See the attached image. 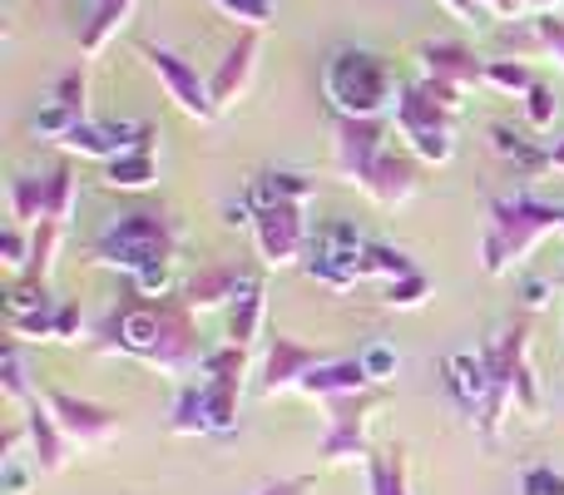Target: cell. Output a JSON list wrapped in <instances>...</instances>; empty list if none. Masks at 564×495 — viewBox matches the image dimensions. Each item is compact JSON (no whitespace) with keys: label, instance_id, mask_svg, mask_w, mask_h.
Returning a JSON list of instances; mask_svg holds the SVG:
<instances>
[{"label":"cell","instance_id":"cell-47","mask_svg":"<svg viewBox=\"0 0 564 495\" xmlns=\"http://www.w3.org/2000/svg\"><path fill=\"white\" fill-rule=\"evenodd\" d=\"M545 282H525V302H530V308H545Z\"/></svg>","mask_w":564,"mask_h":495},{"label":"cell","instance_id":"cell-1","mask_svg":"<svg viewBox=\"0 0 564 495\" xmlns=\"http://www.w3.org/2000/svg\"><path fill=\"white\" fill-rule=\"evenodd\" d=\"M105 357H134L169 377H184L188 367H204L198 357V322L184 298H144L124 312H109L99 337L89 342Z\"/></svg>","mask_w":564,"mask_h":495},{"label":"cell","instance_id":"cell-2","mask_svg":"<svg viewBox=\"0 0 564 495\" xmlns=\"http://www.w3.org/2000/svg\"><path fill=\"white\" fill-rule=\"evenodd\" d=\"M480 362H486V407H480V437L500 441L510 407L540 417V391H535V372H530V327L510 322L496 337L480 342Z\"/></svg>","mask_w":564,"mask_h":495},{"label":"cell","instance_id":"cell-22","mask_svg":"<svg viewBox=\"0 0 564 495\" xmlns=\"http://www.w3.org/2000/svg\"><path fill=\"white\" fill-rule=\"evenodd\" d=\"M139 0H95V15H89V25L79 30V55L95 60L99 50L109 45V40L119 35V30L129 25V15H134Z\"/></svg>","mask_w":564,"mask_h":495},{"label":"cell","instance_id":"cell-32","mask_svg":"<svg viewBox=\"0 0 564 495\" xmlns=\"http://www.w3.org/2000/svg\"><path fill=\"white\" fill-rule=\"evenodd\" d=\"M406 272H416V262H411L401 248H387V244H367V248H361V278L397 282V278H406Z\"/></svg>","mask_w":564,"mask_h":495},{"label":"cell","instance_id":"cell-30","mask_svg":"<svg viewBox=\"0 0 564 495\" xmlns=\"http://www.w3.org/2000/svg\"><path fill=\"white\" fill-rule=\"evenodd\" d=\"M10 218L20 228H35L45 218V179H35V174L10 179Z\"/></svg>","mask_w":564,"mask_h":495},{"label":"cell","instance_id":"cell-26","mask_svg":"<svg viewBox=\"0 0 564 495\" xmlns=\"http://www.w3.org/2000/svg\"><path fill=\"white\" fill-rule=\"evenodd\" d=\"M367 491L371 495H411L406 486V451L391 441L381 456H367Z\"/></svg>","mask_w":564,"mask_h":495},{"label":"cell","instance_id":"cell-38","mask_svg":"<svg viewBox=\"0 0 564 495\" xmlns=\"http://www.w3.org/2000/svg\"><path fill=\"white\" fill-rule=\"evenodd\" d=\"M0 258H6L10 272H25L30 268V238H25V228H20V224H10L6 234H0Z\"/></svg>","mask_w":564,"mask_h":495},{"label":"cell","instance_id":"cell-29","mask_svg":"<svg viewBox=\"0 0 564 495\" xmlns=\"http://www.w3.org/2000/svg\"><path fill=\"white\" fill-rule=\"evenodd\" d=\"M490 144H496L500 159H510V164H520L530 174V169H550V149H535L520 129L510 125H490Z\"/></svg>","mask_w":564,"mask_h":495},{"label":"cell","instance_id":"cell-45","mask_svg":"<svg viewBox=\"0 0 564 495\" xmlns=\"http://www.w3.org/2000/svg\"><path fill=\"white\" fill-rule=\"evenodd\" d=\"M441 6H446L456 20H486V10H480V0H441Z\"/></svg>","mask_w":564,"mask_h":495},{"label":"cell","instance_id":"cell-8","mask_svg":"<svg viewBox=\"0 0 564 495\" xmlns=\"http://www.w3.org/2000/svg\"><path fill=\"white\" fill-rule=\"evenodd\" d=\"M381 154H387V125H381V119L337 115V125H332V164H337V174L347 179V184H357L361 194H367Z\"/></svg>","mask_w":564,"mask_h":495},{"label":"cell","instance_id":"cell-44","mask_svg":"<svg viewBox=\"0 0 564 495\" xmlns=\"http://www.w3.org/2000/svg\"><path fill=\"white\" fill-rule=\"evenodd\" d=\"M480 10L496 20H510V15H525V0H480Z\"/></svg>","mask_w":564,"mask_h":495},{"label":"cell","instance_id":"cell-27","mask_svg":"<svg viewBox=\"0 0 564 495\" xmlns=\"http://www.w3.org/2000/svg\"><path fill=\"white\" fill-rule=\"evenodd\" d=\"M169 431H174V437H204V431H214V421H208L204 381H184V387H178L174 421H169Z\"/></svg>","mask_w":564,"mask_h":495},{"label":"cell","instance_id":"cell-4","mask_svg":"<svg viewBox=\"0 0 564 495\" xmlns=\"http://www.w3.org/2000/svg\"><path fill=\"white\" fill-rule=\"evenodd\" d=\"M178 244H184V224L174 214H164V208H129V214L109 218L105 234L95 238V258L139 278L149 268L174 262Z\"/></svg>","mask_w":564,"mask_h":495},{"label":"cell","instance_id":"cell-48","mask_svg":"<svg viewBox=\"0 0 564 495\" xmlns=\"http://www.w3.org/2000/svg\"><path fill=\"white\" fill-rule=\"evenodd\" d=\"M550 169H560V174H564V139H560L555 149H550Z\"/></svg>","mask_w":564,"mask_h":495},{"label":"cell","instance_id":"cell-5","mask_svg":"<svg viewBox=\"0 0 564 495\" xmlns=\"http://www.w3.org/2000/svg\"><path fill=\"white\" fill-rule=\"evenodd\" d=\"M550 234H564V208L540 204L535 194L490 198V228H486V244H480V268L490 278H500L510 262H520Z\"/></svg>","mask_w":564,"mask_h":495},{"label":"cell","instance_id":"cell-28","mask_svg":"<svg viewBox=\"0 0 564 495\" xmlns=\"http://www.w3.org/2000/svg\"><path fill=\"white\" fill-rule=\"evenodd\" d=\"M75 198H79V179L69 164L50 169L45 174V218L40 224H69L75 218Z\"/></svg>","mask_w":564,"mask_h":495},{"label":"cell","instance_id":"cell-34","mask_svg":"<svg viewBox=\"0 0 564 495\" xmlns=\"http://www.w3.org/2000/svg\"><path fill=\"white\" fill-rule=\"evenodd\" d=\"M426 298H431V278L421 268L406 272V278H397V282H387V292H381L387 308H421Z\"/></svg>","mask_w":564,"mask_h":495},{"label":"cell","instance_id":"cell-12","mask_svg":"<svg viewBox=\"0 0 564 495\" xmlns=\"http://www.w3.org/2000/svg\"><path fill=\"white\" fill-rule=\"evenodd\" d=\"M204 397H208V421L214 431H234L238 427V397H243V372H248V357L243 347H218L204 357Z\"/></svg>","mask_w":564,"mask_h":495},{"label":"cell","instance_id":"cell-19","mask_svg":"<svg viewBox=\"0 0 564 495\" xmlns=\"http://www.w3.org/2000/svg\"><path fill=\"white\" fill-rule=\"evenodd\" d=\"M371 387V372L361 357H327L322 367H312L302 377V397L312 401H332V397H351V391H367Z\"/></svg>","mask_w":564,"mask_h":495},{"label":"cell","instance_id":"cell-10","mask_svg":"<svg viewBox=\"0 0 564 495\" xmlns=\"http://www.w3.org/2000/svg\"><path fill=\"white\" fill-rule=\"evenodd\" d=\"M139 55L149 60V69L159 75V85L169 89V99H174V105L184 109L188 119L208 125V119L218 115L214 89H208V79L198 75V65H188L184 55H174V50H164V45H139Z\"/></svg>","mask_w":564,"mask_h":495},{"label":"cell","instance_id":"cell-11","mask_svg":"<svg viewBox=\"0 0 564 495\" xmlns=\"http://www.w3.org/2000/svg\"><path fill=\"white\" fill-rule=\"evenodd\" d=\"M45 401H50V411H55L59 431L69 437V446H85V451H89V446H109V441L119 437V427H124L115 407H99V401L75 397V391L50 387Z\"/></svg>","mask_w":564,"mask_h":495},{"label":"cell","instance_id":"cell-25","mask_svg":"<svg viewBox=\"0 0 564 495\" xmlns=\"http://www.w3.org/2000/svg\"><path fill=\"white\" fill-rule=\"evenodd\" d=\"M159 179V164H154V149H129V154L109 159L105 164V184L109 189H149Z\"/></svg>","mask_w":564,"mask_h":495},{"label":"cell","instance_id":"cell-20","mask_svg":"<svg viewBox=\"0 0 564 495\" xmlns=\"http://www.w3.org/2000/svg\"><path fill=\"white\" fill-rule=\"evenodd\" d=\"M243 288H248V278L234 268V262H208V268H198L194 278L184 282V292H178V298H184L194 312H208V308L234 302Z\"/></svg>","mask_w":564,"mask_h":495},{"label":"cell","instance_id":"cell-39","mask_svg":"<svg viewBox=\"0 0 564 495\" xmlns=\"http://www.w3.org/2000/svg\"><path fill=\"white\" fill-rule=\"evenodd\" d=\"M530 30H535L540 45L564 65V15H530Z\"/></svg>","mask_w":564,"mask_h":495},{"label":"cell","instance_id":"cell-23","mask_svg":"<svg viewBox=\"0 0 564 495\" xmlns=\"http://www.w3.org/2000/svg\"><path fill=\"white\" fill-rule=\"evenodd\" d=\"M446 372H451V397L460 401V411H470V417H480V407H486V362L476 357V352H456V357H446Z\"/></svg>","mask_w":564,"mask_h":495},{"label":"cell","instance_id":"cell-3","mask_svg":"<svg viewBox=\"0 0 564 495\" xmlns=\"http://www.w3.org/2000/svg\"><path fill=\"white\" fill-rule=\"evenodd\" d=\"M456 115H460V89L426 75L401 85L397 109H391L397 129L426 164H451V154H456Z\"/></svg>","mask_w":564,"mask_h":495},{"label":"cell","instance_id":"cell-21","mask_svg":"<svg viewBox=\"0 0 564 495\" xmlns=\"http://www.w3.org/2000/svg\"><path fill=\"white\" fill-rule=\"evenodd\" d=\"M421 189V179H416V164H411L406 154H381V164H377V174H371V184H367V194L377 198L381 208H401L411 194Z\"/></svg>","mask_w":564,"mask_h":495},{"label":"cell","instance_id":"cell-18","mask_svg":"<svg viewBox=\"0 0 564 495\" xmlns=\"http://www.w3.org/2000/svg\"><path fill=\"white\" fill-rule=\"evenodd\" d=\"M258 50H263L258 30H243V35H238V45L218 60V69L208 75V89H214V105L218 109H228V105H238V99H243L248 79H253V69H258Z\"/></svg>","mask_w":564,"mask_h":495},{"label":"cell","instance_id":"cell-35","mask_svg":"<svg viewBox=\"0 0 564 495\" xmlns=\"http://www.w3.org/2000/svg\"><path fill=\"white\" fill-rule=\"evenodd\" d=\"M228 20H238L243 30H263L273 25V0H214Z\"/></svg>","mask_w":564,"mask_h":495},{"label":"cell","instance_id":"cell-33","mask_svg":"<svg viewBox=\"0 0 564 495\" xmlns=\"http://www.w3.org/2000/svg\"><path fill=\"white\" fill-rule=\"evenodd\" d=\"M486 85L490 89H506V95H525L535 85L525 60H486Z\"/></svg>","mask_w":564,"mask_h":495},{"label":"cell","instance_id":"cell-6","mask_svg":"<svg viewBox=\"0 0 564 495\" xmlns=\"http://www.w3.org/2000/svg\"><path fill=\"white\" fill-rule=\"evenodd\" d=\"M322 89H327V105L337 115L351 119H381L387 109H397V79H391L387 60L371 55V50H337L322 69Z\"/></svg>","mask_w":564,"mask_h":495},{"label":"cell","instance_id":"cell-46","mask_svg":"<svg viewBox=\"0 0 564 495\" xmlns=\"http://www.w3.org/2000/svg\"><path fill=\"white\" fill-rule=\"evenodd\" d=\"M560 6H564V0H525V10H530V15H555Z\"/></svg>","mask_w":564,"mask_h":495},{"label":"cell","instance_id":"cell-43","mask_svg":"<svg viewBox=\"0 0 564 495\" xmlns=\"http://www.w3.org/2000/svg\"><path fill=\"white\" fill-rule=\"evenodd\" d=\"M312 491V476H288V481H273V486H263L258 495H307Z\"/></svg>","mask_w":564,"mask_h":495},{"label":"cell","instance_id":"cell-9","mask_svg":"<svg viewBox=\"0 0 564 495\" xmlns=\"http://www.w3.org/2000/svg\"><path fill=\"white\" fill-rule=\"evenodd\" d=\"M253 238H258V258L268 268H292L307 252V224H302V204L292 198H268L253 214Z\"/></svg>","mask_w":564,"mask_h":495},{"label":"cell","instance_id":"cell-49","mask_svg":"<svg viewBox=\"0 0 564 495\" xmlns=\"http://www.w3.org/2000/svg\"><path fill=\"white\" fill-rule=\"evenodd\" d=\"M560 282H564V278H560Z\"/></svg>","mask_w":564,"mask_h":495},{"label":"cell","instance_id":"cell-40","mask_svg":"<svg viewBox=\"0 0 564 495\" xmlns=\"http://www.w3.org/2000/svg\"><path fill=\"white\" fill-rule=\"evenodd\" d=\"M525 495H564V476L550 466H535L525 471Z\"/></svg>","mask_w":564,"mask_h":495},{"label":"cell","instance_id":"cell-24","mask_svg":"<svg viewBox=\"0 0 564 495\" xmlns=\"http://www.w3.org/2000/svg\"><path fill=\"white\" fill-rule=\"evenodd\" d=\"M263 308H268L263 288L248 278V288L238 292L234 302H228V342H234V347H248V342H258V332H263Z\"/></svg>","mask_w":564,"mask_h":495},{"label":"cell","instance_id":"cell-14","mask_svg":"<svg viewBox=\"0 0 564 495\" xmlns=\"http://www.w3.org/2000/svg\"><path fill=\"white\" fill-rule=\"evenodd\" d=\"M59 149L109 164V159L129 154V149H154V129L149 125H89L85 119V125H75L65 139H59Z\"/></svg>","mask_w":564,"mask_h":495},{"label":"cell","instance_id":"cell-13","mask_svg":"<svg viewBox=\"0 0 564 495\" xmlns=\"http://www.w3.org/2000/svg\"><path fill=\"white\" fill-rule=\"evenodd\" d=\"M327 362V352L307 347V342L288 337V332H278V337H268V352H263V372H258V391L263 397H278V391H297L302 377H307L312 367H322Z\"/></svg>","mask_w":564,"mask_h":495},{"label":"cell","instance_id":"cell-15","mask_svg":"<svg viewBox=\"0 0 564 495\" xmlns=\"http://www.w3.org/2000/svg\"><path fill=\"white\" fill-rule=\"evenodd\" d=\"M85 95H89V75H85V65H75V69H65V75L55 79V95H50V105L40 109L30 125H35V134H45V139H65L75 125H85Z\"/></svg>","mask_w":564,"mask_h":495},{"label":"cell","instance_id":"cell-31","mask_svg":"<svg viewBox=\"0 0 564 495\" xmlns=\"http://www.w3.org/2000/svg\"><path fill=\"white\" fill-rule=\"evenodd\" d=\"M59 234H65V224H35V228H30V268L20 272L25 282H45L50 278V262H55Z\"/></svg>","mask_w":564,"mask_h":495},{"label":"cell","instance_id":"cell-36","mask_svg":"<svg viewBox=\"0 0 564 495\" xmlns=\"http://www.w3.org/2000/svg\"><path fill=\"white\" fill-rule=\"evenodd\" d=\"M0 387H6V397H10V401H20V407H25V401L35 397V387L25 381V362H20V352H15V347H6V357H0Z\"/></svg>","mask_w":564,"mask_h":495},{"label":"cell","instance_id":"cell-17","mask_svg":"<svg viewBox=\"0 0 564 495\" xmlns=\"http://www.w3.org/2000/svg\"><path fill=\"white\" fill-rule=\"evenodd\" d=\"M25 441H30V456H35V471H45V476L65 471V461H69V437L59 431L55 411H50V401L40 397V391L25 401Z\"/></svg>","mask_w":564,"mask_h":495},{"label":"cell","instance_id":"cell-42","mask_svg":"<svg viewBox=\"0 0 564 495\" xmlns=\"http://www.w3.org/2000/svg\"><path fill=\"white\" fill-rule=\"evenodd\" d=\"M79 337V308L75 302H59V327H55V342H75Z\"/></svg>","mask_w":564,"mask_h":495},{"label":"cell","instance_id":"cell-16","mask_svg":"<svg viewBox=\"0 0 564 495\" xmlns=\"http://www.w3.org/2000/svg\"><path fill=\"white\" fill-rule=\"evenodd\" d=\"M421 60V75L426 79H441V85H456L466 95L470 85H486V60H476L460 40H426L416 50Z\"/></svg>","mask_w":564,"mask_h":495},{"label":"cell","instance_id":"cell-7","mask_svg":"<svg viewBox=\"0 0 564 495\" xmlns=\"http://www.w3.org/2000/svg\"><path fill=\"white\" fill-rule=\"evenodd\" d=\"M387 401V391H351V397H332L327 407V431L317 441V456L327 466L337 461H367L371 456V411Z\"/></svg>","mask_w":564,"mask_h":495},{"label":"cell","instance_id":"cell-41","mask_svg":"<svg viewBox=\"0 0 564 495\" xmlns=\"http://www.w3.org/2000/svg\"><path fill=\"white\" fill-rule=\"evenodd\" d=\"M361 362H367L371 381H387L391 372H397V352H391V347H371V352H361Z\"/></svg>","mask_w":564,"mask_h":495},{"label":"cell","instance_id":"cell-37","mask_svg":"<svg viewBox=\"0 0 564 495\" xmlns=\"http://www.w3.org/2000/svg\"><path fill=\"white\" fill-rule=\"evenodd\" d=\"M525 119H530V129H550V125H555V89L540 85V79L525 89Z\"/></svg>","mask_w":564,"mask_h":495}]
</instances>
